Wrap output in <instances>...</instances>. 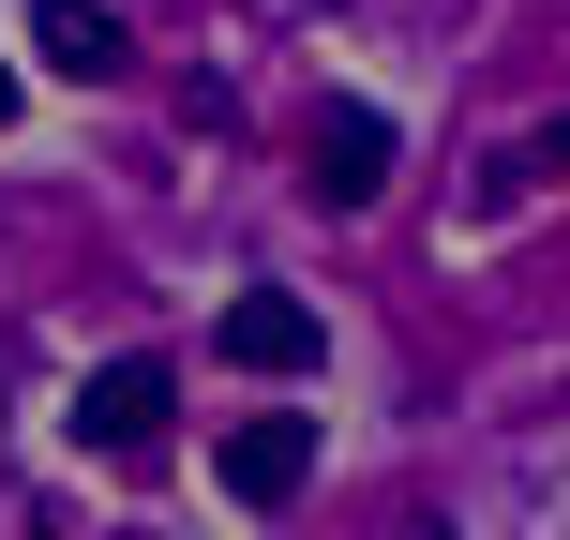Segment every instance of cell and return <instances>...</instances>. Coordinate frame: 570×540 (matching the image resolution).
Instances as JSON below:
<instances>
[{
  "mask_svg": "<svg viewBox=\"0 0 570 540\" xmlns=\"http://www.w3.org/2000/svg\"><path fill=\"white\" fill-rule=\"evenodd\" d=\"M166 421H180V375L150 361V345H136V361H106V375L76 391V451H90V465H150V451H166Z\"/></svg>",
  "mask_w": 570,
  "mask_h": 540,
  "instance_id": "6da1fadb",
  "label": "cell"
},
{
  "mask_svg": "<svg viewBox=\"0 0 570 540\" xmlns=\"http://www.w3.org/2000/svg\"><path fill=\"white\" fill-rule=\"evenodd\" d=\"M0 120H16V60H0Z\"/></svg>",
  "mask_w": 570,
  "mask_h": 540,
  "instance_id": "52a82bcc",
  "label": "cell"
},
{
  "mask_svg": "<svg viewBox=\"0 0 570 540\" xmlns=\"http://www.w3.org/2000/svg\"><path fill=\"white\" fill-rule=\"evenodd\" d=\"M30 46H46V76H76V90H106L120 60H136V30H120L106 0H46V16H30Z\"/></svg>",
  "mask_w": 570,
  "mask_h": 540,
  "instance_id": "5b68a950",
  "label": "cell"
},
{
  "mask_svg": "<svg viewBox=\"0 0 570 540\" xmlns=\"http://www.w3.org/2000/svg\"><path fill=\"white\" fill-rule=\"evenodd\" d=\"M301 180L331 210H375V196H391V120H375V106H315L301 120Z\"/></svg>",
  "mask_w": 570,
  "mask_h": 540,
  "instance_id": "7a4b0ae2",
  "label": "cell"
},
{
  "mask_svg": "<svg viewBox=\"0 0 570 540\" xmlns=\"http://www.w3.org/2000/svg\"><path fill=\"white\" fill-rule=\"evenodd\" d=\"M301 481H315V421H301V405H271V421L226 435V495H240V511H285Z\"/></svg>",
  "mask_w": 570,
  "mask_h": 540,
  "instance_id": "277c9868",
  "label": "cell"
},
{
  "mask_svg": "<svg viewBox=\"0 0 570 540\" xmlns=\"http://www.w3.org/2000/svg\"><path fill=\"white\" fill-rule=\"evenodd\" d=\"M556 166H570V120H541V136L495 150V196H525V180H556Z\"/></svg>",
  "mask_w": 570,
  "mask_h": 540,
  "instance_id": "8992f818",
  "label": "cell"
},
{
  "mask_svg": "<svg viewBox=\"0 0 570 540\" xmlns=\"http://www.w3.org/2000/svg\"><path fill=\"white\" fill-rule=\"evenodd\" d=\"M210 345H226L240 375H315V345H331V331H315V301H285V285H240Z\"/></svg>",
  "mask_w": 570,
  "mask_h": 540,
  "instance_id": "3957f363",
  "label": "cell"
}]
</instances>
